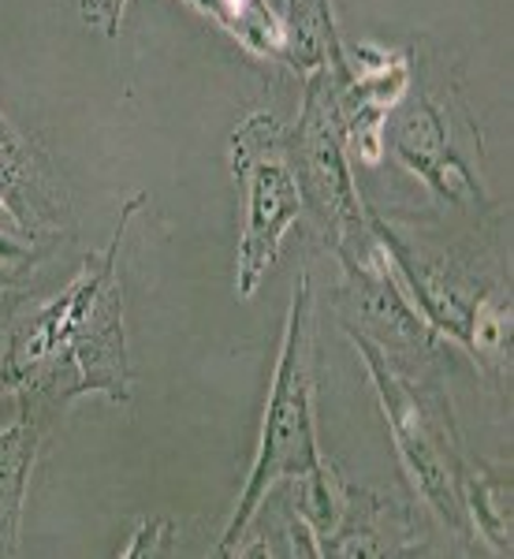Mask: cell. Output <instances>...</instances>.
I'll list each match as a JSON object with an SVG mask.
<instances>
[{"instance_id": "12", "label": "cell", "mask_w": 514, "mask_h": 559, "mask_svg": "<svg viewBox=\"0 0 514 559\" xmlns=\"http://www.w3.org/2000/svg\"><path fill=\"white\" fill-rule=\"evenodd\" d=\"M463 503L474 537L489 545L492 556L514 552V477L511 463H485L466 459L463 471Z\"/></svg>"}, {"instance_id": "5", "label": "cell", "mask_w": 514, "mask_h": 559, "mask_svg": "<svg viewBox=\"0 0 514 559\" xmlns=\"http://www.w3.org/2000/svg\"><path fill=\"white\" fill-rule=\"evenodd\" d=\"M366 213L369 228H373L376 242L384 247L395 276L407 287L410 302L426 313V321L437 329V336H444L455 347H466L477 302L492 287L511 284L500 273L503 261L492 254V242L500 236H489L485 242H447L426 228H414L403 216L376 210L369 202Z\"/></svg>"}, {"instance_id": "6", "label": "cell", "mask_w": 514, "mask_h": 559, "mask_svg": "<svg viewBox=\"0 0 514 559\" xmlns=\"http://www.w3.org/2000/svg\"><path fill=\"white\" fill-rule=\"evenodd\" d=\"M287 157L299 179L302 216H310L313 236L336 258L366 247L373 239V228H369L366 198L350 168V153L343 146L332 68L302 79L299 120L287 128Z\"/></svg>"}, {"instance_id": "16", "label": "cell", "mask_w": 514, "mask_h": 559, "mask_svg": "<svg viewBox=\"0 0 514 559\" xmlns=\"http://www.w3.org/2000/svg\"><path fill=\"white\" fill-rule=\"evenodd\" d=\"M123 8L128 0H79V15L89 31H97L101 38H116L123 23Z\"/></svg>"}, {"instance_id": "3", "label": "cell", "mask_w": 514, "mask_h": 559, "mask_svg": "<svg viewBox=\"0 0 514 559\" xmlns=\"http://www.w3.org/2000/svg\"><path fill=\"white\" fill-rule=\"evenodd\" d=\"M373 377V392L381 400L384 426L395 440V452L407 471L418 500L429 515L447 530L458 552H474V530L463 503V471H466V444L458 432L455 407H451L447 377H399L384 362L373 344L347 336Z\"/></svg>"}, {"instance_id": "1", "label": "cell", "mask_w": 514, "mask_h": 559, "mask_svg": "<svg viewBox=\"0 0 514 559\" xmlns=\"http://www.w3.org/2000/svg\"><path fill=\"white\" fill-rule=\"evenodd\" d=\"M150 194H134L120 205V221L105 250L89 254L71 284L23 310V287L8 299L4 332L8 373H12L15 407H26L49 426L83 395H105L131 403L134 373L123 324V280L120 254L131 221Z\"/></svg>"}, {"instance_id": "11", "label": "cell", "mask_w": 514, "mask_h": 559, "mask_svg": "<svg viewBox=\"0 0 514 559\" xmlns=\"http://www.w3.org/2000/svg\"><path fill=\"white\" fill-rule=\"evenodd\" d=\"M45 421L26 407H15V421L0 426V559L20 556L23 511L31 474L38 466Z\"/></svg>"}, {"instance_id": "9", "label": "cell", "mask_w": 514, "mask_h": 559, "mask_svg": "<svg viewBox=\"0 0 514 559\" xmlns=\"http://www.w3.org/2000/svg\"><path fill=\"white\" fill-rule=\"evenodd\" d=\"M0 228L31 242L60 247L71 239L75 213L64 176L38 142L0 112Z\"/></svg>"}, {"instance_id": "4", "label": "cell", "mask_w": 514, "mask_h": 559, "mask_svg": "<svg viewBox=\"0 0 514 559\" xmlns=\"http://www.w3.org/2000/svg\"><path fill=\"white\" fill-rule=\"evenodd\" d=\"M324 463L328 459L321 452L318 414H313V280L302 273L291 292V313L284 324V344H279L273 388H268L254 466H250L228 526L216 540V552L236 556L242 530L273 485L310 477L324 471Z\"/></svg>"}, {"instance_id": "8", "label": "cell", "mask_w": 514, "mask_h": 559, "mask_svg": "<svg viewBox=\"0 0 514 559\" xmlns=\"http://www.w3.org/2000/svg\"><path fill=\"white\" fill-rule=\"evenodd\" d=\"M228 165L242 191L236 295L254 299L261 280L276 265L287 231L302 221L299 179L287 157V128L273 112H250L231 128Z\"/></svg>"}, {"instance_id": "13", "label": "cell", "mask_w": 514, "mask_h": 559, "mask_svg": "<svg viewBox=\"0 0 514 559\" xmlns=\"http://www.w3.org/2000/svg\"><path fill=\"white\" fill-rule=\"evenodd\" d=\"M284 20V60L295 75H313L321 68L343 64V34L332 0H279Z\"/></svg>"}, {"instance_id": "7", "label": "cell", "mask_w": 514, "mask_h": 559, "mask_svg": "<svg viewBox=\"0 0 514 559\" xmlns=\"http://www.w3.org/2000/svg\"><path fill=\"white\" fill-rule=\"evenodd\" d=\"M339 280L332 292V310L343 336H358L384 355L399 377H447V340L410 302L403 280L376 236L366 247L339 254Z\"/></svg>"}, {"instance_id": "10", "label": "cell", "mask_w": 514, "mask_h": 559, "mask_svg": "<svg viewBox=\"0 0 514 559\" xmlns=\"http://www.w3.org/2000/svg\"><path fill=\"white\" fill-rule=\"evenodd\" d=\"M321 559H387L429 552V522L407 496L355 485L339 474L336 515L318 537Z\"/></svg>"}, {"instance_id": "14", "label": "cell", "mask_w": 514, "mask_h": 559, "mask_svg": "<svg viewBox=\"0 0 514 559\" xmlns=\"http://www.w3.org/2000/svg\"><path fill=\"white\" fill-rule=\"evenodd\" d=\"M511 324H514L511 284H500L477 302L470 318V336H466L463 347L474 358L477 373L492 388H503L511 381V332H514Z\"/></svg>"}, {"instance_id": "2", "label": "cell", "mask_w": 514, "mask_h": 559, "mask_svg": "<svg viewBox=\"0 0 514 559\" xmlns=\"http://www.w3.org/2000/svg\"><path fill=\"white\" fill-rule=\"evenodd\" d=\"M384 153L418 176L440 205L470 221L500 216L485 183L481 128L444 64L410 52V86L384 116Z\"/></svg>"}, {"instance_id": "15", "label": "cell", "mask_w": 514, "mask_h": 559, "mask_svg": "<svg viewBox=\"0 0 514 559\" xmlns=\"http://www.w3.org/2000/svg\"><path fill=\"white\" fill-rule=\"evenodd\" d=\"M202 15L228 31L250 57L284 60V20L279 0H191Z\"/></svg>"}, {"instance_id": "17", "label": "cell", "mask_w": 514, "mask_h": 559, "mask_svg": "<svg viewBox=\"0 0 514 559\" xmlns=\"http://www.w3.org/2000/svg\"><path fill=\"white\" fill-rule=\"evenodd\" d=\"M165 537H171V522H165V519H150V522H142V526L134 530L131 545H128V548H120V556H128V559L157 556V552H160V540H165Z\"/></svg>"}]
</instances>
